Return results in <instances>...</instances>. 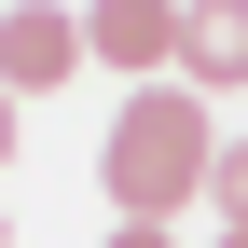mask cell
<instances>
[{
    "label": "cell",
    "instance_id": "3957f363",
    "mask_svg": "<svg viewBox=\"0 0 248 248\" xmlns=\"http://www.w3.org/2000/svg\"><path fill=\"white\" fill-rule=\"evenodd\" d=\"M83 69V14L69 0H0V97H55V83Z\"/></svg>",
    "mask_w": 248,
    "mask_h": 248
},
{
    "label": "cell",
    "instance_id": "5b68a950",
    "mask_svg": "<svg viewBox=\"0 0 248 248\" xmlns=\"http://www.w3.org/2000/svg\"><path fill=\"white\" fill-rule=\"evenodd\" d=\"M207 193H221V234H248V138H221V179Z\"/></svg>",
    "mask_w": 248,
    "mask_h": 248
},
{
    "label": "cell",
    "instance_id": "7a4b0ae2",
    "mask_svg": "<svg viewBox=\"0 0 248 248\" xmlns=\"http://www.w3.org/2000/svg\"><path fill=\"white\" fill-rule=\"evenodd\" d=\"M179 28H193V0H83V55H110L124 97L179 83Z\"/></svg>",
    "mask_w": 248,
    "mask_h": 248
},
{
    "label": "cell",
    "instance_id": "6da1fadb",
    "mask_svg": "<svg viewBox=\"0 0 248 248\" xmlns=\"http://www.w3.org/2000/svg\"><path fill=\"white\" fill-rule=\"evenodd\" d=\"M207 179H221L207 97H193V83H138V97L110 110V138H97V193L124 207V221H179Z\"/></svg>",
    "mask_w": 248,
    "mask_h": 248
},
{
    "label": "cell",
    "instance_id": "52a82bcc",
    "mask_svg": "<svg viewBox=\"0 0 248 248\" xmlns=\"http://www.w3.org/2000/svg\"><path fill=\"white\" fill-rule=\"evenodd\" d=\"M0 166H14V97H0Z\"/></svg>",
    "mask_w": 248,
    "mask_h": 248
},
{
    "label": "cell",
    "instance_id": "ba28073f",
    "mask_svg": "<svg viewBox=\"0 0 248 248\" xmlns=\"http://www.w3.org/2000/svg\"><path fill=\"white\" fill-rule=\"evenodd\" d=\"M0 248H14V207H0Z\"/></svg>",
    "mask_w": 248,
    "mask_h": 248
},
{
    "label": "cell",
    "instance_id": "8992f818",
    "mask_svg": "<svg viewBox=\"0 0 248 248\" xmlns=\"http://www.w3.org/2000/svg\"><path fill=\"white\" fill-rule=\"evenodd\" d=\"M110 248H179V234H166V221H124V234H110Z\"/></svg>",
    "mask_w": 248,
    "mask_h": 248
},
{
    "label": "cell",
    "instance_id": "277c9868",
    "mask_svg": "<svg viewBox=\"0 0 248 248\" xmlns=\"http://www.w3.org/2000/svg\"><path fill=\"white\" fill-rule=\"evenodd\" d=\"M179 83H193L207 110L248 97V0H193V28H179Z\"/></svg>",
    "mask_w": 248,
    "mask_h": 248
},
{
    "label": "cell",
    "instance_id": "9c48e42d",
    "mask_svg": "<svg viewBox=\"0 0 248 248\" xmlns=\"http://www.w3.org/2000/svg\"><path fill=\"white\" fill-rule=\"evenodd\" d=\"M207 248H248V234H207Z\"/></svg>",
    "mask_w": 248,
    "mask_h": 248
}]
</instances>
